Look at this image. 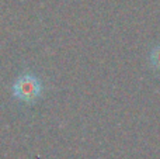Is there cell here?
Instances as JSON below:
<instances>
[{
    "instance_id": "obj_1",
    "label": "cell",
    "mask_w": 160,
    "mask_h": 159,
    "mask_svg": "<svg viewBox=\"0 0 160 159\" xmlns=\"http://www.w3.org/2000/svg\"><path fill=\"white\" fill-rule=\"evenodd\" d=\"M42 82L35 73L24 72L16 79V82L11 86V95L18 101H22L25 104L35 103L42 96Z\"/></svg>"
}]
</instances>
